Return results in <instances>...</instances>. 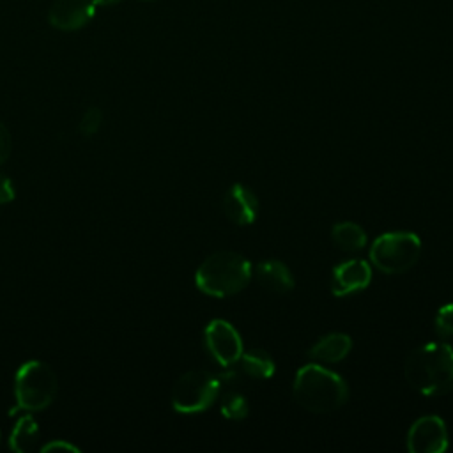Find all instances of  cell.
<instances>
[{
	"label": "cell",
	"mask_w": 453,
	"mask_h": 453,
	"mask_svg": "<svg viewBox=\"0 0 453 453\" xmlns=\"http://www.w3.org/2000/svg\"><path fill=\"white\" fill-rule=\"evenodd\" d=\"M223 211L232 223L241 226L251 225L258 212V200L250 188L237 182L226 189L223 196Z\"/></svg>",
	"instance_id": "11"
},
{
	"label": "cell",
	"mask_w": 453,
	"mask_h": 453,
	"mask_svg": "<svg viewBox=\"0 0 453 453\" xmlns=\"http://www.w3.org/2000/svg\"><path fill=\"white\" fill-rule=\"evenodd\" d=\"M370 280H372V267L368 265V262L359 258L343 260L333 269L331 292L336 297L352 296L356 292L365 290L370 285Z\"/></svg>",
	"instance_id": "9"
},
{
	"label": "cell",
	"mask_w": 453,
	"mask_h": 453,
	"mask_svg": "<svg viewBox=\"0 0 453 453\" xmlns=\"http://www.w3.org/2000/svg\"><path fill=\"white\" fill-rule=\"evenodd\" d=\"M11 150H12L11 133H9V129L0 122V165L7 161V157L11 156Z\"/></svg>",
	"instance_id": "22"
},
{
	"label": "cell",
	"mask_w": 453,
	"mask_h": 453,
	"mask_svg": "<svg viewBox=\"0 0 453 453\" xmlns=\"http://www.w3.org/2000/svg\"><path fill=\"white\" fill-rule=\"evenodd\" d=\"M16 196V189L12 186V180L0 172V205L12 202Z\"/></svg>",
	"instance_id": "21"
},
{
	"label": "cell",
	"mask_w": 453,
	"mask_h": 453,
	"mask_svg": "<svg viewBox=\"0 0 453 453\" xmlns=\"http://www.w3.org/2000/svg\"><path fill=\"white\" fill-rule=\"evenodd\" d=\"M219 377L205 370L186 372L172 389V407L180 414L207 411L218 398Z\"/></svg>",
	"instance_id": "6"
},
{
	"label": "cell",
	"mask_w": 453,
	"mask_h": 453,
	"mask_svg": "<svg viewBox=\"0 0 453 453\" xmlns=\"http://www.w3.org/2000/svg\"><path fill=\"white\" fill-rule=\"evenodd\" d=\"M96 4V7H104V5H111V4H117L119 0H92Z\"/></svg>",
	"instance_id": "23"
},
{
	"label": "cell",
	"mask_w": 453,
	"mask_h": 453,
	"mask_svg": "<svg viewBox=\"0 0 453 453\" xmlns=\"http://www.w3.org/2000/svg\"><path fill=\"white\" fill-rule=\"evenodd\" d=\"M101 120H103V113H101L99 108L92 106V108L85 110V113L80 119V124H78L80 134H83V136L96 134L101 127Z\"/></svg>",
	"instance_id": "19"
},
{
	"label": "cell",
	"mask_w": 453,
	"mask_h": 453,
	"mask_svg": "<svg viewBox=\"0 0 453 453\" xmlns=\"http://www.w3.org/2000/svg\"><path fill=\"white\" fill-rule=\"evenodd\" d=\"M331 239L342 251H347V253H356L366 244L365 230L352 221L336 223L331 230Z\"/></svg>",
	"instance_id": "14"
},
{
	"label": "cell",
	"mask_w": 453,
	"mask_h": 453,
	"mask_svg": "<svg viewBox=\"0 0 453 453\" xmlns=\"http://www.w3.org/2000/svg\"><path fill=\"white\" fill-rule=\"evenodd\" d=\"M219 411L221 414L226 418V419H234V421H239V419H244L248 416V402L246 398L241 395V393H235V391H230L226 393L221 402H219Z\"/></svg>",
	"instance_id": "17"
},
{
	"label": "cell",
	"mask_w": 453,
	"mask_h": 453,
	"mask_svg": "<svg viewBox=\"0 0 453 453\" xmlns=\"http://www.w3.org/2000/svg\"><path fill=\"white\" fill-rule=\"evenodd\" d=\"M203 343L211 357L221 365L230 366L239 361L242 354V342L235 327L221 319H214L203 331Z\"/></svg>",
	"instance_id": "7"
},
{
	"label": "cell",
	"mask_w": 453,
	"mask_h": 453,
	"mask_svg": "<svg viewBox=\"0 0 453 453\" xmlns=\"http://www.w3.org/2000/svg\"><path fill=\"white\" fill-rule=\"evenodd\" d=\"M352 349V340L343 333H329L322 336L310 350L308 357L313 363H338L349 356Z\"/></svg>",
	"instance_id": "12"
},
{
	"label": "cell",
	"mask_w": 453,
	"mask_h": 453,
	"mask_svg": "<svg viewBox=\"0 0 453 453\" xmlns=\"http://www.w3.org/2000/svg\"><path fill=\"white\" fill-rule=\"evenodd\" d=\"M239 363L242 372L253 379H269L274 373V361L262 349H250L242 352Z\"/></svg>",
	"instance_id": "16"
},
{
	"label": "cell",
	"mask_w": 453,
	"mask_h": 453,
	"mask_svg": "<svg viewBox=\"0 0 453 453\" xmlns=\"http://www.w3.org/2000/svg\"><path fill=\"white\" fill-rule=\"evenodd\" d=\"M251 278V264L239 253L218 251L207 257L195 273V285L211 297L241 292Z\"/></svg>",
	"instance_id": "3"
},
{
	"label": "cell",
	"mask_w": 453,
	"mask_h": 453,
	"mask_svg": "<svg viewBox=\"0 0 453 453\" xmlns=\"http://www.w3.org/2000/svg\"><path fill=\"white\" fill-rule=\"evenodd\" d=\"M258 283L274 294H287L294 288V276L280 260H265L255 267Z\"/></svg>",
	"instance_id": "13"
},
{
	"label": "cell",
	"mask_w": 453,
	"mask_h": 453,
	"mask_svg": "<svg viewBox=\"0 0 453 453\" xmlns=\"http://www.w3.org/2000/svg\"><path fill=\"white\" fill-rule=\"evenodd\" d=\"M421 255V241L412 232H386L370 248L372 264L386 274L409 271Z\"/></svg>",
	"instance_id": "5"
},
{
	"label": "cell",
	"mask_w": 453,
	"mask_h": 453,
	"mask_svg": "<svg viewBox=\"0 0 453 453\" xmlns=\"http://www.w3.org/2000/svg\"><path fill=\"white\" fill-rule=\"evenodd\" d=\"M405 380L425 396H437L453 388V349L432 342L414 349L403 365Z\"/></svg>",
	"instance_id": "1"
},
{
	"label": "cell",
	"mask_w": 453,
	"mask_h": 453,
	"mask_svg": "<svg viewBox=\"0 0 453 453\" xmlns=\"http://www.w3.org/2000/svg\"><path fill=\"white\" fill-rule=\"evenodd\" d=\"M411 453H441L448 448V430L439 416H421L407 434Z\"/></svg>",
	"instance_id": "8"
},
{
	"label": "cell",
	"mask_w": 453,
	"mask_h": 453,
	"mask_svg": "<svg viewBox=\"0 0 453 453\" xmlns=\"http://www.w3.org/2000/svg\"><path fill=\"white\" fill-rule=\"evenodd\" d=\"M435 333L439 338L448 340L453 338V304H444L439 308L435 315Z\"/></svg>",
	"instance_id": "18"
},
{
	"label": "cell",
	"mask_w": 453,
	"mask_h": 453,
	"mask_svg": "<svg viewBox=\"0 0 453 453\" xmlns=\"http://www.w3.org/2000/svg\"><path fill=\"white\" fill-rule=\"evenodd\" d=\"M42 453H80V448H76L74 444L64 441V439H57V441H50L46 444L41 446Z\"/></svg>",
	"instance_id": "20"
},
{
	"label": "cell",
	"mask_w": 453,
	"mask_h": 453,
	"mask_svg": "<svg viewBox=\"0 0 453 453\" xmlns=\"http://www.w3.org/2000/svg\"><path fill=\"white\" fill-rule=\"evenodd\" d=\"M37 439H39L37 421L30 414H27L16 421L9 437V446L18 453H27L35 448Z\"/></svg>",
	"instance_id": "15"
},
{
	"label": "cell",
	"mask_w": 453,
	"mask_h": 453,
	"mask_svg": "<svg viewBox=\"0 0 453 453\" xmlns=\"http://www.w3.org/2000/svg\"><path fill=\"white\" fill-rule=\"evenodd\" d=\"M96 14L92 0H55L50 7L48 19L58 30H78L85 27Z\"/></svg>",
	"instance_id": "10"
},
{
	"label": "cell",
	"mask_w": 453,
	"mask_h": 453,
	"mask_svg": "<svg viewBox=\"0 0 453 453\" xmlns=\"http://www.w3.org/2000/svg\"><path fill=\"white\" fill-rule=\"evenodd\" d=\"M58 379L53 368L44 361L23 363L14 377V396L16 407L39 412L44 411L57 396Z\"/></svg>",
	"instance_id": "4"
},
{
	"label": "cell",
	"mask_w": 453,
	"mask_h": 453,
	"mask_svg": "<svg viewBox=\"0 0 453 453\" xmlns=\"http://www.w3.org/2000/svg\"><path fill=\"white\" fill-rule=\"evenodd\" d=\"M292 395L303 409L315 414H327L347 402L349 388L338 373L319 363H311L297 370Z\"/></svg>",
	"instance_id": "2"
}]
</instances>
